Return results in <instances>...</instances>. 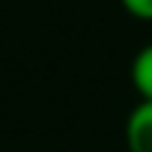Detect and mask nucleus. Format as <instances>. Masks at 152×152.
<instances>
[{"mask_svg": "<svg viewBox=\"0 0 152 152\" xmlns=\"http://www.w3.org/2000/svg\"><path fill=\"white\" fill-rule=\"evenodd\" d=\"M128 152H152V102H137L125 119Z\"/></svg>", "mask_w": 152, "mask_h": 152, "instance_id": "f257e3e1", "label": "nucleus"}, {"mask_svg": "<svg viewBox=\"0 0 152 152\" xmlns=\"http://www.w3.org/2000/svg\"><path fill=\"white\" fill-rule=\"evenodd\" d=\"M131 84L140 102H152V42L143 45L131 60Z\"/></svg>", "mask_w": 152, "mask_h": 152, "instance_id": "f03ea898", "label": "nucleus"}, {"mask_svg": "<svg viewBox=\"0 0 152 152\" xmlns=\"http://www.w3.org/2000/svg\"><path fill=\"white\" fill-rule=\"evenodd\" d=\"M122 9L137 21H152V0H119Z\"/></svg>", "mask_w": 152, "mask_h": 152, "instance_id": "7ed1b4c3", "label": "nucleus"}]
</instances>
